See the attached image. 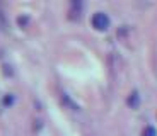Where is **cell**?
Masks as SVG:
<instances>
[{"label":"cell","instance_id":"obj_8","mask_svg":"<svg viewBox=\"0 0 157 136\" xmlns=\"http://www.w3.org/2000/svg\"><path fill=\"white\" fill-rule=\"evenodd\" d=\"M26 22H28V17H19V24H21V26H24Z\"/></svg>","mask_w":157,"mask_h":136},{"label":"cell","instance_id":"obj_4","mask_svg":"<svg viewBox=\"0 0 157 136\" xmlns=\"http://www.w3.org/2000/svg\"><path fill=\"white\" fill-rule=\"evenodd\" d=\"M62 102H63L65 105H67V107L70 109V111H78V105L75 104V102L72 101L70 97H68L67 94H62Z\"/></svg>","mask_w":157,"mask_h":136},{"label":"cell","instance_id":"obj_2","mask_svg":"<svg viewBox=\"0 0 157 136\" xmlns=\"http://www.w3.org/2000/svg\"><path fill=\"white\" fill-rule=\"evenodd\" d=\"M68 14H70L68 17H70L72 20H78V19H80V16H82V2H74V4L70 5Z\"/></svg>","mask_w":157,"mask_h":136},{"label":"cell","instance_id":"obj_7","mask_svg":"<svg viewBox=\"0 0 157 136\" xmlns=\"http://www.w3.org/2000/svg\"><path fill=\"white\" fill-rule=\"evenodd\" d=\"M12 102H14V97H12V95H9V97L4 99V104H12Z\"/></svg>","mask_w":157,"mask_h":136},{"label":"cell","instance_id":"obj_6","mask_svg":"<svg viewBox=\"0 0 157 136\" xmlns=\"http://www.w3.org/2000/svg\"><path fill=\"white\" fill-rule=\"evenodd\" d=\"M142 136H157V131L154 126H147L144 131H142Z\"/></svg>","mask_w":157,"mask_h":136},{"label":"cell","instance_id":"obj_3","mask_svg":"<svg viewBox=\"0 0 157 136\" xmlns=\"http://www.w3.org/2000/svg\"><path fill=\"white\" fill-rule=\"evenodd\" d=\"M126 102H128V105L132 109H137L138 105H140V95H138V92H132V94H130L128 101H126Z\"/></svg>","mask_w":157,"mask_h":136},{"label":"cell","instance_id":"obj_1","mask_svg":"<svg viewBox=\"0 0 157 136\" xmlns=\"http://www.w3.org/2000/svg\"><path fill=\"white\" fill-rule=\"evenodd\" d=\"M92 27L98 29V31H106L109 27V17L104 12H96L92 16Z\"/></svg>","mask_w":157,"mask_h":136},{"label":"cell","instance_id":"obj_5","mask_svg":"<svg viewBox=\"0 0 157 136\" xmlns=\"http://www.w3.org/2000/svg\"><path fill=\"white\" fill-rule=\"evenodd\" d=\"M7 27H9V24H7V19H5V14L0 10V32H5Z\"/></svg>","mask_w":157,"mask_h":136}]
</instances>
